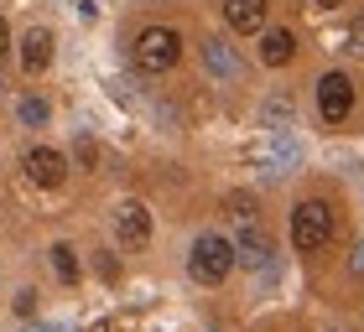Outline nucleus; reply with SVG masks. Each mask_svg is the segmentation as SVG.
I'll use <instances>...</instances> for the list:
<instances>
[{
    "label": "nucleus",
    "mask_w": 364,
    "mask_h": 332,
    "mask_svg": "<svg viewBox=\"0 0 364 332\" xmlns=\"http://www.w3.org/2000/svg\"><path fill=\"white\" fill-rule=\"evenodd\" d=\"M240 228H235V249H240V265H255V270H266V265L276 260V244H271V234L255 223V213L250 218H235Z\"/></svg>",
    "instance_id": "6"
},
{
    "label": "nucleus",
    "mask_w": 364,
    "mask_h": 332,
    "mask_svg": "<svg viewBox=\"0 0 364 332\" xmlns=\"http://www.w3.org/2000/svg\"><path fill=\"white\" fill-rule=\"evenodd\" d=\"M0 57H6V16H0Z\"/></svg>",
    "instance_id": "18"
},
{
    "label": "nucleus",
    "mask_w": 364,
    "mask_h": 332,
    "mask_svg": "<svg viewBox=\"0 0 364 332\" xmlns=\"http://www.w3.org/2000/svg\"><path fill=\"white\" fill-rule=\"evenodd\" d=\"M349 275H359V280H364V239L349 249Z\"/></svg>",
    "instance_id": "17"
},
{
    "label": "nucleus",
    "mask_w": 364,
    "mask_h": 332,
    "mask_svg": "<svg viewBox=\"0 0 364 332\" xmlns=\"http://www.w3.org/2000/svg\"><path fill=\"white\" fill-rule=\"evenodd\" d=\"M198 52H203V68L219 83H240L245 78V62H240V52L224 37H203V42H198Z\"/></svg>",
    "instance_id": "7"
},
{
    "label": "nucleus",
    "mask_w": 364,
    "mask_h": 332,
    "mask_svg": "<svg viewBox=\"0 0 364 332\" xmlns=\"http://www.w3.org/2000/svg\"><path fill=\"white\" fill-rule=\"evenodd\" d=\"M318 6H323V11H333V6H349V0H318Z\"/></svg>",
    "instance_id": "19"
},
{
    "label": "nucleus",
    "mask_w": 364,
    "mask_h": 332,
    "mask_svg": "<svg viewBox=\"0 0 364 332\" xmlns=\"http://www.w3.org/2000/svg\"><path fill=\"white\" fill-rule=\"evenodd\" d=\"M235 265H240V249H235V239H224V234H198L193 249H188V270H193V280H203V286L229 280Z\"/></svg>",
    "instance_id": "1"
},
{
    "label": "nucleus",
    "mask_w": 364,
    "mask_h": 332,
    "mask_svg": "<svg viewBox=\"0 0 364 332\" xmlns=\"http://www.w3.org/2000/svg\"><path fill=\"white\" fill-rule=\"evenodd\" d=\"M271 120H281V125L291 120V99H271V104H266V125Z\"/></svg>",
    "instance_id": "14"
},
{
    "label": "nucleus",
    "mask_w": 364,
    "mask_h": 332,
    "mask_svg": "<svg viewBox=\"0 0 364 332\" xmlns=\"http://www.w3.org/2000/svg\"><path fill=\"white\" fill-rule=\"evenodd\" d=\"M224 21H229V31L250 37V31L266 26V0H224Z\"/></svg>",
    "instance_id": "9"
},
{
    "label": "nucleus",
    "mask_w": 364,
    "mask_h": 332,
    "mask_svg": "<svg viewBox=\"0 0 364 332\" xmlns=\"http://www.w3.org/2000/svg\"><path fill=\"white\" fill-rule=\"evenodd\" d=\"M291 57H296L291 31H266V37H260V62H266V68H287Z\"/></svg>",
    "instance_id": "11"
},
{
    "label": "nucleus",
    "mask_w": 364,
    "mask_h": 332,
    "mask_svg": "<svg viewBox=\"0 0 364 332\" xmlns=\"http://www.w3.org/2000/svg\"><path fill=\"white\" fill-rule=\"evenodd\" d=\"M47 62H53V31H47V26H26V37H21V68L26 73H42Z\"/></svg>",
    "instance_id": "10"
},
{
    "label": "nucleus",
    "mask_w": 364,
    "mask_h": 332,
    "mask_svg": "<svg viewBox=\"0 0 364 332\" xmlns=\"http://www.w3.org/2000/svg\"><path fill=\"white\" fill-rule=\"evenodd\" d=\"M349 52H354V57H364V21H354V26H349Z\"/></svg>",
    "instance_id": "16"
},
{
    "label": "nucleus",
    "mask_w": 364,
    "mask_h": 332,
    "mask_svg": "<svg viewBox=\"0 0 364 332\" xmlns=\"http://www.w3.org/2000/svg\"><path fill=\"white\" fill-rule=\"evenodd\" d=\"M21 177L31 187H63V177H68V156L53 151V145H31L21 156Z\"/></svg>",
    "instance_id": "5"
},
{
    "label": "nucleus",
    "mask_w": 364,
    "mask_h": 332,
    "mask_svg": "<svg viewBox=\"0 0 364 332\" xmlns=\"http://www.w3.org/2000/svg\"><path fill=\"white\" fill-rule=\"evenodd\" d=\"M114 239L130 244V249H141L146 239H151V213H146V203H114Z\"/></svg>",
    "instance_id": "8"
},
{
    "label": "nucleus",
    "mask_w": 364,
    "mask_h": 332,
    "mask_svg": "<svg viewBox=\"0 0 364 332\" xmlns=\"http://www.w3.org/2000/svg\"><path fill=\"white\" fill-rule=\"evenodd\" d=\"M177 57H182V37H177L172 26H146L141 37H136V62H141V73H167Z\"/></svg>",
    "instance_id": "3"
},
{
    "label": "nucleus",
    "mask_w": 364,
    "mask_h": 332,
    "mask_svg": "<svg viewBox=\"0 0 364 332\" xmlns=\"http://www.w3.org/2000/svg\"><path fill=\"white\" fill-rule=\"evenodd\" d=\"M16 114H21V125H31V130H37V125H47V114H53V109H47V99L26 94L21 104H16Z\"/></svg>",
    "instance_id": "13"
},
{
    "label": "nucleus",
    "mask_w": 364,
    "mask_h": 332,
    "mask_svg": "<svg viewBox=\"0 0 364 332\" xmlns=\"http://www.w3.org/2000/svg\"><path fill=\"white\" fill-rule=\"evenodd\" d=\"M328 239H333V208L318 203V197L296 203V208H291V244L312 255V249H323Z\"/></svg>",
    "instance_id": "2"
},
{
    "label": "nucleus",
    "mask_w": 364,
    "mask_h": 332,
    "mask_svg": "<svg viewBox=\"0 0 364 332\" xmlns=\"http://www.w3.org/2000/svg\"><path fill=\"white\" fill-rule=\"evenodd\" d=\"M47 255H53V270H58V280H68V286H73V280L84 275V265H78L73 244H53V249H47Z\"/></svg>",
    "instance_id": "12"
},
{
    "label": "nucleus",
    "mask_w": 364,
    "mask_h": 332,
    "mask_svg": "<svg viewBox=\"0 0 364 332\" xmlns=\"http://www.w3.org/2000/svg\"><path fill=\"white\" fill-rule=\"evenodd\" d=\"M318 114L328 125H343L354 114V78L349 73H323L318 78Z\"/></svg>",
    "instance_id": "4"
},
{
    "label": "nucleus",
    "mask_w": 364,
    "mask_h": 332,
    "mask_svg": "<svg viewBox=\"0 0 364 332\" xmlns=\"http://www.w3.org/2000/svg\"><path fill=\"white\" fill-rule=\"evenodd\" d=\"M16 311H21V317H31V311H37V291H16Z\"/></svg>",
    "instance_id": "15"
},
{
    "label": "nucleus",
    "mask_w": 364,
    "mask_h": 332,
    "mask_svg": "<svg viewBox=\"0 0 364 332\" xmlns=\"http://www.w3.org/2000/svg\"><path fill=\"white\" fill-rule=\"evenodd\" d=\"M31 332H58V327H31Z\"/></svg>",
    "instance_id": "20"
}]
</instances>
